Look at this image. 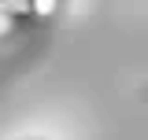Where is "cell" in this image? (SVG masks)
<instances>
[{"instance_id": "6da1fadb", "label": "cell", "mask_w": 148, "mask_h": 140, "mask_svg": "<svg viewBox=\"0 0 148 140\" xmlns=\"http://www.w3.org/2000/svg\"><path fill=\"white\" fill-rule=\"evenodd\" d=\"M56 7H59V0H34V11H37V15H52Z\"/></svg>"}, {"instance_id": "7a4b0ae2", "label": "cell", "mask_w": 148, "mask_h": 140, "mask_svg": "<svg viewBox=\"0 0 148 140\" xmlns=\"http://www.w3.org/2000/svg\"><path fill=\"white\" fill-rule=\"evenodd\" d=\"M4 33H11V15H8V11H0V37Z\"/></svg>"}]
</instances>
